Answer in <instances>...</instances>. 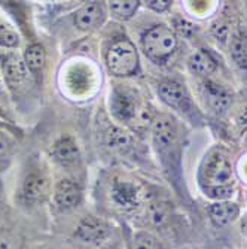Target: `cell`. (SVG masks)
Segmentation results:
<instances>
[{
	"mask_svg": "<svg viewBox=\"0 0 247 249\" xmlns=\"http://www.w3.org/2000/svg\"><path fill=\"white\" fill-rule=\"evenodd\" d=\"M29 69L24 63V58L18 54H9L3 60V78L8 87L16 88L26 85L29 81Z\"/></svg>",
	"mask_w": 247,
	"mask_h": 249,
	"instance_id": "ba28073f",
	"label": "cell"
},
{
	"mask_svg": "<svg viewBox=\"0 0 247 249\" xmlns=\"http://www.w3.org/2000/svg\"><path fill=\"white\" fill-rule=\"evenodd\" d=\"M19 35L16 30H14L11 26L0 24V47L8 48V50H15L19 47Z\"/></svg>",
	"mask_w": 247,
	"mask_h": 249,
	"instance_id": "603a6c76",
	"label": "cell"
},
{
	"mask_svg": "<svg viewBox=\"0 0 247 249\" xmlns=\"http://www.w3.org/2000/svg\"><path fill=\"white\" fill-rule=\"evenodd\" d=\"M139 3L140 2L137 0H114V2H109V9L116 18L128 19L137 11Z\"/></svg>",
	"mask_w": 247,
	"mask_h": 249,
	"instance_id": "ac0fdd59",
	"label": "cell"
},
{
	"mask_svg": "<svg viewBox=\"0 0 247 249\" xmlns=\"http://www.w3.org/2000/svg\"><path fill=\"white\" fill-rule=\"evenodd\" d=\"M142 47L148 58L163 64L176 50L177 37L167 26H155L143 35Z\"/></svg>",
	"mask_w": 247,
	"mask_h": 249,
	"instance_id": "7a4b0ae2",
	"label": "cell"
},
{
	"mask_svg": "<svg viewBox=\"0 0 247 249\" xmlns=\"http://www.w3.org/2000/svg\"><path fill=\"white\" fill-rule=\"evenodd\" d=\"M16 142L12 136L0 128V169H3L9 164L11 158L15 152Z\"/></svg>",
	"mask_w": 247,
	"mask_h": 249,
	"instance_id": "d6986e66",
	"label": "cell"
},
{
	"mask_svg": "<svg viewBox=\"0 0 247 249\" xmlns=\"http://www.w3.org/2000/svg\"><path fill=\"white\" fill-rule=\"evenodd\" d=\"M109 234V227L104 221L96 216H86L76 229V236L86 243H101Z\"/></svg>",
	"mask_w": 247,
	"mask_h": 249,
	"instance_id": "9c48e42d",
	"label": "cell"
},
{
	"mask_svg": "<svg viewBox=\"0 0 247 249\" xmlns=\"http://www.w3.org/2000/svg\"><path fill=\"white\" fill-rule=\"evenodd\" d=\"M51 155L61 167L70 169L81 163V151L72 136H61L52 145Z\"/></svg>",
	"mask_w": 247,
	"mask_h": 249,
	"instance_id": "8992f818",
	"label": "cell"
},
{
	"mask_svg": "<svg viewBox=\"0 0 247 249\" xmlns=\"http://www.w3.org/2000/svg\"><path fill=\"white\" fill-rule=\"evenodd\" d=\"M158 94L164 103L176 109H181L188 102V94H186L185 87L176 81L161 82L158 85Z\"/></svg>",
	"mask_w": 247,
	"mask_h": 249,
	"instance_id": "7c38bea8",
	"label": "cell"
},
{
	"mask_svg": "<svg viewBox=\"0 0 247 249\" xmlns=\"http://www.w3.org/2000/svg\"><path fill=\"white\" fill-rule=\"evenodd\" d=\"M5 78L0 73V103H6L8 102V94H6V88H5Z\"/></svg>",
	"mask_w": 247,
	"mask_h": 249,
	"instance_id": "f546056e",
	"label": "cell"
},
{
	"mask_svg": "<svg viewBox=\"0 0 247 249\" xmlns=\"http://www.w3.org/2000/svg\"><path fill=\"white\" fill-rule=\"evenodd\" d=\"M206 194L210 198L219 200V201H225L234 194V188L231 185H222V187H207Z\"/></svg>",
	"mask_w": 247,
	"mask_h": 249,
	"instance_id": "d4e9b609",
	"label": "cell"
},
{
	"mask_svg": "<svg viewBox=\"0 0 247 249\" xmlns=\"http://www.w3.org/2000/svg\"><path fill=\"white\" fill-rule=\"evenodd\" d=\"M203 91H204L209 106L214 112H223L228 109V106L231 103V94L228 93V89H225L223 87H220L212 81H207L203 85Z\"/></svg>",
	"mask_w": 247,
	"mask_h": 249,
	"instance_id": "5bb4252c",
	"label": "cell"
},
{
	"mask_svg": "<svg viewBox=\"0 0 247 249\" xmlns=\"http://www.w3.org/2000/svg\"><path fill=\"white\" fill-rule=\"evenodd\" d=\"M176 27H177V30L181 32L182 35H185V36H189L192 32H194V27L189 24V22H186V21H176Z\"/></svg>",
	"mask_w": 247,
	"mask_h": 249,
	"instance_id": "83f0119b",
	"label": "cell"
},
{
	"mask_svg": "<svg viewBox=\"0 0 247 249\" xmlns=\"http://www.w3.org/2000/svg\"><path fill=\"white\" fill-rule=\"evenodd\" d=\"M171 5L170 0H150V2H148V6L156 12H163L165 9H168Z\"/></svg>",
	"mask_w": 247,
	"mask_h": 249,
	"instance_id": "4316f807",
	"label": "cell"
},
{
	"mask_svg": "<svg viewBox=\"0 0 247 249\" xmlns=\"http://www.w3.org/2000/svg\"><path fill=\"white\" fill-rule=\"evenodd\" d=\"M149 216L155 227H163L168 221V212L163 205H152L149 209Z\"/></svg>",
	"mask_w": 247,
	"mask_h": 249,
	"instance_id": "cb8c5ba5",
	"label": "cell"
},
{
	"mask_svg": "<svg viewBox=\"0 0 247 249\" xmlns=\"http://www.w3.org/2000/svg\"><path fill=\"white\" fill-rule=\"evenodd\" d=\"M104 18L103 5L99 2H88L75 14V26L79 30H91L97 27Z\"/></svg>",
	"mask_w": 247,
	"mask_h": 249,
	"instance_id": "30bf717a",
	"label": "cell"
},
{
	"mask_svg": "<svg viewBox=\"0 0 247 249\" xmlns=\"http://www.w3.org/2000/svg\"><path fill=\"white\" fill-rule=\"evenodd\" d=\"M104 145L114 151H124L131 145V136L118 125H107L103 133Z\"/></svg>",
	"mask_w": 247,
	"mask_h": 249,
	"instance_id": "2e32d148",
	"label": "cell"
},
{
	"mask_svg": "<svg viewBox=\"0 0 247 249\" xmlns=\"http://www.w3.org/2000/svg\"><path fill=\"white\" fill-rule=\"evenodd\" d=\"M130 248L131 249H163L158 239L146 231H140L134 234Z\"/></svg>",
	"mask_w": 247,
	"mask_h": 249,
	"instance_id": "7402d4cb",
	"label": "cell"
},
{
	"mask_svg": "<svg viewBox=\"0 0 247 249\" xmlns=\"http://www.w3.org/2000/svg\"><path fill=\"white\" fill-rule=\"evenodd\" d=\"M201 175L207 180V187H222L230 185L232 179V169L225 157L214 152L207 157V160L201 167Z\"/></svg>",
	"mask_w": 247,
	"mask_h": 249,
	"instance_id": "277c9868",
	"label": "cell"
},
{
	"mask_svg": "<svg viewBox=\"0 0 247 249\" xmlns=\"http://www.w3.org/2000/svg\"><path fill=\"white\" fill-rule=\"evenodd\" d=\"M152 133H153V141H155L156 146L161 149H165L174 143L176 124L167 115L158 117L152 123Z\"/></svg>",
	"mask_w": 247,
	"mask_h": 249,
	"instance_id": "8fae6325",
	"label": "cell"
},
{
	"mask_svg": "<svg viewBox=\"0 0 247 249\" xmlns=\"http://www.w3.org/2000/svg\"><path fill=\"white\" fill-rule=\"evenodd\" d=\"M21 242L16 236L11 233H2L0 234V249H19Z\"/></svg>",
	"mask_w": 247,
	"mask_h": 249,
	"instance_id": "484cf974",
	"label": "cell"
},
{
	"mask_svg": "<svg viewBox=\"0 0 247 249\" xmlns=\"http://www.w3.org/2000/svg\"><path fill=\"white\" fill-rule=\"evenodd\" d=\"M22 58H24V63L30 75L39 81L42 78L45 66H47V53H45V48L40 43H32L26 48Z\"/></svg>",
	"mask_w": 247,
	"mask_h": 249,
	"instance_id": "4fadbf2b",
	"label": "cell"
},
{
	"mask_svg": "<svg viewBox=\"0 0 247 249\" xmlns=\"http://www.w3.org/2000/svg\"><path fill=\"white\" fill-rule=\"evenodd\" d=\"M188 64H189V69H191L192 73H197V75H201V76L210 75L216 69L214 58L204 50H199V51L194 53L189 57Z\"/></svg>",
	"mask_w": 247,
	"mask_h": 249,
	"instance_id": "e0dca14e",
	"label": "cell"
},
{
	"mask_svg": "<svg viewBox=\"0 0 247 249\" xmlns=\"http://www.w3.org/2000/svg\"><path fill=\"white\" fill-rule=\"evenodd\" d=\"M238 124H240L243 128H246V127H247V105H246L244 107H241V110H240V115H238Z\"/></svg>",
	"mask_w": 247,
	"mask_h": 249,
	"instance_id": "4dcf8cb0",
	"label": "cell"
},
{
	"mask_svg": "<svg viewBox=\"0 0 247 249\" xmlns=\"http://www.w3.org/2000/svg\"><path fill=\"white\" fill-rule=\"evenodd\" d=\"M210 218L216 225H228L231 224L240 213V209L235 203L231 201H219L210 206L209 209Z\"/></svg>",
	"mask_w": 247,
	"mask_h": 249,
	"instance_id": "9a60e30c",
	"label": "cell"
},
{
	"mask_svg": "<svg viewBox=\"0 0 247 249\" xmlns=\"http://www.w3.org/2000/svg\"><path fill=\"white\" fill-rule=\"evenodd\" d=\"M54 201L63 211H70L76 208L82 200L81 187L70 179H61L54 187Z\"/></svg>",
	"mask_w": 247,
	"mask_h": 249,
	"instance_id": "52a82bcc",
	"label": "cell"
},
{
	"mask_svg": "<svg viewBox=\"0 0 247 249\" xmlns=\"http://www.w3.org/2000/svg\"><path fill=\"white\" fill-rule=\"evenodd\" d=\"M110 106L115 117L125 123L136 124V121H143L148 117V110L140 109L134 97L127 91H121V89H115Z\"/></svg>",
	"mask_w": 247,
	"mask_h": 249,
	"instance_id": "5b68a950",
	"label": "cell"
},
{
	"mask_svg": "<svg viewBox=\"0 0 247 249\" xmlns=\"http://www.w3.org/2000/svg\"><path fill=\"white\" fill-rule=\"evenodd\" d=\"M3 125H5V124H3V123H2V121H0V128H2V127H3Z\"/></svg>",
	"mask_w": 247,
	"mask_h": 249,
	"instance_id": "1f68e13d",
	"label": "cell"
},
{
	"mask_svg": "<svg viewBox=\"0 0 247 249\" xmlns=\"http://www.w3.org/2000/svg\"><path fill=\"white\" fill-rule=\"evenodd\" d=\"M231 54L234 61L238 64V67L247 71V37L243 35H237L232 39L231 43Z\"/></svg>",
	"mask_w": 247,
	"mask_h": 249,
	"instance_id": "ffe728a7",
	"label": "cell"
},
{
	"mask_svg": "<svg viewBox=\"0 0 247 249\" xmlns=\"http://www.w3.org/2000/svg\"><path fill=\"white\" fill-rule=\"evenodd\" d=\"M106 64L112 75L131 76L139 69V54L128 39H119L112 43L106 54Z\"/></svg>",
	"mask_w": 247,
	"mask_h": 249,
	"instance_id": "6da1fadb",
	"label": "cell"
},
{
	"mask_svg": "<svg viewBox=\"0 0 247 249\" xmlns=\"http://www.w3.org/2000/svg\"><path fill=\"white\" fill-rule=\"evenodd\" d=\"M213 33H214V36L217 37V39H220V40H225L227 39V36H228V29H227V26H223V24H216L214 27H213Z\"/></svg>",
	"mask_w": 247,
	"mask_h": 249,
	"instance_id": "f1b7e54d",
	"label": "cell"
},
{
	"mask_svg": "<svg viewBox=\"0 0 247 249\" xmlns=\"http://www.w3.org/2000/svg\"><path fill=\"white\" fill-rule=\"evenodd\" d=\"M114 197L121 206L132 208L137 203V194L130 184H116L114 188Z\"/></svg>",
	"mask_w": 247,
	"mask_h": 249,
	"instance_id": "44dd1931",
	"label": "cell"
},
{
	"mask_svg": "<svg viewBox=\"0 0 247 249\" xmlns=\"http://www.w3.org/2000/svg\"><path fill=\"white\" fill-rule=\"evenodd\" d=\"M51 191V179L47 173V170H43L39 166L30 167L24 179H22L21 185V197L27 205H37L42 203L45 198L49 196Z\"/></svg>",
	"mask_w": 247,
	"mask_h": 249,
	"instance_id": "3957f363",
	"label": "cell"
}]
</instances>
